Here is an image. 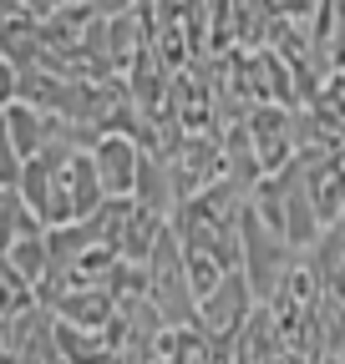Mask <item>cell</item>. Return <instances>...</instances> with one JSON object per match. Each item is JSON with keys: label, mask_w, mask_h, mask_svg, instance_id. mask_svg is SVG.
<instances>
[{"label": "cell", "mask_w": 345, "mask_h": 364, "mask_svg": "<svg viewBox=\"0 0 345 364\" xmlns=\"http://www.w3.org/2000/svg\"><path fill=\"white\" fill-rule=\"evenodd\" d=\"M289 263H294V253H289V248L269 233V228L254 218V208L244 203V208H239V273H244L254 304H269V299H274V289L284 284Z\"/></svg>", "instance_id": "cell-1"}, {"label": "cell", "mask_w": 345, "mask_h": 364, "mask_svg": "<svg viewBox=\"0 0 345 364\" xmlns=\"http://www.w3.org/2000/svg\"><path fill=\"white\" fill-rule=\"evenodd\" d=\"M254 314V294L244 284V273H224L219 289H213L208 299H198V329L203 334H239L244 318Z\"/></svg>", "instance_id": "cell-2"}, {"label": "cell", "mask_w": 345, "mask_h": 364, "mask_svg": "<svg viewBox=\"0 0 345 364\" xmlns=\"http://www.w3.org/2000/svg\"><path fill=\"white\" fill-rule=\"evenodd\" d=\"M86 157H92V172H97V182H102V198H133L138 147L127 142V136H102Z\"/></svg>", "instance_id": "cell-3"}, {"label": "cell", "mask_w": 345, "mask_h": 364, "mask_svg": "<svg viewBox=\"0 0 345 364\" xmlns=\"http://www.w3.org/2000/svg\"><path fill=\"white\" fill-rule=\"evenodd\" d=\"M305 198H310L320 228L340 218V208H345V152H330V157L305 177Z\"/></svg>", "instance_id": "cell-4"}, {"label": "cell", "mask_w": 345, "mask_h": 364, "mask_svg": "<svg viewBox=\"0 0 345 364\" xmlns=\"http://www.w3.org/2000/svg\"><path fill=\"white\" fill-rule=\"evenodd\" d=\"M320 238V218H315V208H310V198H305V182L299 188H289L284 193V213H279V243L289 248V253H310V243Z\"/></svg>", "instance_id": "cell-5"}, {"label": "cell", "mask_w": 345, "mask_h": 364, "mask_svg": "<svg viewBox=\"0 0 345 364\" xmlns=\"http://www.w3.org/2000/svg\"><path fill=\"white\" fill-rule=\"evenodd\" d=\"M133 203H138L143 213H158V218H168V213H172V177H168V162H158V157H143V152H138Z\"/></svg>", "instance_id": "cell-6"}, {"label": "cell", "mask_w": 345, "mask_h": 364, "mask_svg": "<svg viewBox=\"0 0 345 364\" xmlns=\"http://www.w3.org/2000/svg\"><path fill=\"white\" fill-rule=\"evenodd\" d=\"M0 263H6L16 279L36 294L41 279H46V268H51V258H46V233H16V243L6 248V258H0Z\"/></svg>", "instance_id": "cell-7"}, {"label": "cell", "mask_w": 345, "mask_h": 364, "mask_svg": "<svg viewBox=\"0 0 345 364\" xmlns=\"http://www.w3.org/2000/svg\"><path fill=\"white\" fill-rule=\"evenodd\" d=\"M66 198H71V223H86L102 208V182H97L92 157H86V152H76L66 162Z\"/></svg>", "instance_id": "cell-8"}, {"label": "cell", "mask_w": 345, "mask_h": 364, "mask_svg": "<svg viewBox=\"0 0 345 364\" xmlns=\"http://www.w3.org/2000/svg\"><path fill=\"white\" fill-rule=\"evenodd\" d=\"M163 228H168V218H158V213H143V208L133 203V218H127V228H122L117 258H122V263H148L153 243L163 238Z\"/></svg>", "instance_id": "cell-9"}, {"label": "cell", "mask_w": 345, "mask_h": 364, "mask_svg": "<svg viewBox=\"0 0 345 364\" xmlns=\"http://www.w3.org/2000/svg\"><path fill=\"white\" fill-rule=\"evenodd\" d=\"M51 344H56L61 364H102L107 359V344L97 329H76V324H61V318H51Z\"/></svg>", "instance_id": "cell-10"}, {"label": "cell", "mask_w": 345, "mask_h": 364, "mask_svg": "<svg viewBox=\"0 0 345 364\" xmlns=\"http://www.w3.org/2000/svg\"><path fill=\"white\" fill-rule=\"evenodd\" d=\"M229 16H234V51L239 56H254V51L269 46V6H244V0H234Z\"/></svg>", "instance_id": "cell-11"}, {"label": "cell", "mask_w": 345, "mask_h": 364, "mask_svg": "<svg viewBox=\"0 0 345 364\" xmlns=\"http://www.w3.org/2000/svg\"><path fill=\"white\" fill-rule=\"evenodd\" d=\"M127 218H133V198H102V208H97L92 218H86V228H92V238H97V248L117 253Z\"/></svg>", "instance_id": "cell-12"}, {"label": "cell", "mask_w": 345, "mask_h": 364, "mask_svg": "<svg viewBox=\"0 0 345 364\" xmlns=\"http://www.w3.org/2000/svg\"><path fill=\"white\" fill-rule=\"evenodd\" d=\"M219 279H224V273L213 268V258H208V253H183V284H188L193 309H198V299H208L213 289H219Z\"/></svg>", "instance_id": "cell-13"}, {"label": "cell", "mask_w": 345, "mask_h": 364, "mask_svg": "<svg viewBox=\"0 0 345 364\" xmlns=\"http://www.w3.org/2000/svg\"><path fill=\"white\" fill-rule=\"evenodd\" d=\"M325 61H330L335 76L345 71V6H335V31H330V41H325Z\"/></svg>", "instance_id": "cell-14"}, {"label": "cell", "mask_w": 345, "mask_h": 364, "mask_svg": "<svg viewBox=\"0 0 345 364\" xmlns=\"http://www.w3.org/2000/svg\"><path fill=\"white\" fill-rule=\"evenodd\" d=\"M16 102V71L6 66V61H0V112H6Z\"/></svg>", "instance_id": "cell-15"}, {"label": "cell", "mask_w": 345, "mask_h": 364, "mask_svg": "<svg viewBox=\"0 0 345 364\" xmlns=\"http://www.w3.org/2000/svg\"><path fill=\"white\" fill-rule=\"evenodd\" d=\"M269 364H310V359H299V354H284V349H279V354H274Z\"/></svg>", "instance_id": "cell-16"}, {"label": "cell", "mask_w": 345, "mask_h": 364, "mask_svg": "<svg viewBox=\"0 0 345 364\" xmlns=\"http://www.w3.org/2000/svg\"><path fill=\"white\" fill-rule=\"evenodd\" d=\"M335 364H345V339H340V349H335Z\"/></svg>", "instance_id": "cell-17"}]
</instances>
